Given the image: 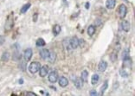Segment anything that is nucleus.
Returning a JSON list of instances; mask_svg holds the SVG:
<instances>
[{
  "label": "nucleus",
  "mask_w": 135,
  "mask_h": 96,
  "mask_svg": "<svg viewBox=\"0 0 135 96\" xmlns=\"http://www.w3.org/2000/svg\"><path fill=\"white\" fill-rule=\"evenodd\" d=\"M94 24H95L94 26H100V25L101 24V20H100V19H96Z\"/></svg>",
  "instance_id": "a878e982"
},
{
  "label": "nucleus",
  "mask_w": 135,
  "mask_h": 96,
  "mask_svg": "<svg viewBox=\"0 0 135 96\" xmlns=\"http://www.w3.org/2000/svg\"><path fill=\"white\" fill-rule=\"evenodd\" d=\"M120 74H121V75L123 76V77H127V76H128V74H127V72L126 71V70H125L124 68H121V69L120 70Z\"/></svg>",
  "instance_id": "b1692460"
},
{
  "label": "nucleus",
  "mask_w": 135,
  "mask_h": 96,
  "mask_svg": "<svg viewBox=\"0 0 135 96\" xmlns=\"http://www.w3.org/2000/svg\"><path fill=\"white\" fill-rule=\"evenodd\" d=\"M32 55H33V51L31 49H26L23 54V58L26 61H30V59L32 58Z\"/></svg>",
  "instance_id": "423d86ee"
},
{
  "label": "nucleus",
  "mask_w": 135,
  "mask_h": 96,
  "mask_svg": "<svg viewBox=\"0 0 135 96\" xmlns=\"http://www.w3.org/2000/svg\"><path fill=\"white\" fill-rule=\"evenodd\" d=\"M24 95H27V96H36V94L35 93H33V92H27V93H25Z\"/></svg>",
  "instance_id": "bb28decb"
},
{
  "label": "nucleus",
  "mask_w": 135,
  "mask_h": 96,
  "mask_svg": "<svg viewBox=\"0 0 135 96\" xmlns=\"http://www.w3.org/2000/svg\"><path fill=\"white\" fill-rule=\"evenodd\" d=\"M21 58V54L19 53L18 51H17V52H15L14 53V55H13V60H19Z\"/></svg>",
  "instance_id": "5701e85b"
},
{
  "label": "nucleus",
  "mask_w": 135,
  "mask_h": 96,
  "mask_svg": "<svg viewBox=\"0 0 135 96\" xmlns=\"http://www.w3.org/2000/svg\"><path fill=\"white\" fill-rule=\"evenodd\" d=\"M121 28L124 31L126 32H128L130 30V28H131V24H130V22L127 20H124L121 22Z\"/></svg>",
  "instance_id": "6e6552de"
},
{
  "label": "nucleus",
  "mask_w": 135,
  "mask_h": 96,
  "mask_svg": "<svg viewBox=\"0 0 135 96\" xmlns=\"http://www.w3.org/2000/svg\"><path fill=\"white\" fill-rule=\"evenodd\" d=\"M49 81H50V82H51V83H55V82L57 81V80H58V73L56 71V70H54V71H51L49 74V77H48Z\"/></svg>",
  "instance_id": "7ed1b4c3"
},
{
  "label": "nucleus",
  "mask_w": 135,
  "mask_h": 96,
  "mask_svg": "<svg viewBox=\"0 0 135 96\" xmlns=\"http://www.w3.org/2000/svg\"><path fill=\"white\" fill-rule=\"evenodd\" d=\"M37 18H38V14L37 13H34V15H33V21L34 22H36V21H37Z\"/></svg>",
  "instance_id": "cd10ccee"
},
{
  "label": "nucleus",
  "mask_w": 135,
  "mask_h": 96,
  "mask_svg": "<svg viewBox=\"0 0 135 96\" xmlns=\"http://www.w3.org/2000/svg\"><path fill=\"white\" fill-rule=\"evenodd\" d=\"M87 78H88V72H87V70L82 71V73H81V79L82 80V81L87 82Z\"/></svg>",
  "instance_id": "dca6fc26"
},
{
  "label": "nucleus",
  "mask_w": 135,
  "mask_h": 96,
  "mask_svg": "<svg viewBox=\"0 0 135 96\" xmlns=\"http://www.w3.org/2000/svg\"><path fill=\"white\" fill-rule=\"evenodd\" d=\"M4 43V37H0V45L3 44Z\"/></svg>",
  "instance_id": "c756f323"
},
{
  "label": "nucleus",
  "mask_w": 135,
  "mask_h": 96,
  "mask_svg": "<svg viewBox=\"0 0 135 96\" xmlns=\"http://www.w3.org/2000/svg\"><path fill=\"white\" fill-rule=\"evenodd\" d=\"M128 57V49H126L124 52H123V54H122V59L124 60V59H126V58H127Z\"/></svg>",
  "instance_id": "393cba45"
},
{
  "label": "nucleus",
  "mask_w": 135,
  "mask_h": 96,
  "mask_svg": "<svg viewBox=\"0 0 135 96\" xmlns=\"http://www.w3.org/2000/svg\"><path fill=\"white\" fill-rule=\"evenodd\" d=\"M49 61H50V62H55V61H56V55L55 52H51V53H50V55H49Z\"/></svg>",
  "instance_id": "6ab92c4d"
},
{
  "label": "nucleus",
  "mask_w": 135,
  "mask_h": 96,
  "mask_svg": "<svg viewBox=\"0 0 135 96\" xmlns=\"http://www.w3.org/2000/svg\"><path fill=\"white\" fill-rule=\"evenodd\" d=\"M68 85H69V80L64 76L60 77V79H59V86L62 87V88H65Z\"/></svg>",
  "instance_id": "1a4fd4ad"
},
{
  "label": "nucleus",
  "mask_w": 135,
  "mask_h": 96,
  "mask_svg": "<svg viewBox=\"0 0 135 96\" xmlns=\"http://www.w3.org/2000/svg\"><path fill=\"white\" fill-rule=\"evenodd\" d=\"M115 4H116V0H107L106 7L109 10H112L114 8Z\"/></svg>",
  "instance_id": "f8f14e48"
},
{
  "label": "nucleus",
  "mask_w": 135,
  "mask_h": 96,
  "mask_svg": "<svg viewBox=\"0 0 135 96\" xmlns=\"http://www.w3.org/2000/svg\"><path fill=\"white\" fill-rule=\"evenodd\" d=\"M95 31H96V29H95V26H94V25H90V26L87 28V34H88L90 37L94 35Z\"/></svg>",
  "instance_id": "2eb2a0df"
},
{
  "label": "nucleus",
  "mask_w": 135,
  "mask_h": 96,
  "mask_svg": "<svg viewBox=\"0 0 135 96\" xmlns=\"http://www.w3.org/2000/svg\"><path fill=\"white\" fill-rule=\"evenodd\" d=\"M23 81L22 80V79H20V80H19V83H20V84H22V83H23Z\"/></svg>",
  "instance_id": "2f4dec72"
},
{
  "label": "nucleus",
  "mask_w": 135,
  "mask_h": 96,
  "mask_svg": "<svg viewBox=\"0 0 135 96\" xmlns=\"http://www.w3.org/2000/svg\"><path fill=\"white\" fill-rule=\"evenodd\" d=\"M13 24H14V21H13V16L12 15L8 16V18L6 20V22H5V30H10L12 29Z\"/></svg>",
  "instance_id": "20e7f679"
},
{
  "label": "nucleus",
  "mask_w": 135,
  "mask_h": 96,
  "mask_svg": "<svg viewBox=\"0 0 135 96\" xmlns=\"http://www.w3.org/2000/svg\"><path fill=\"white\" fill-rule=\"evenodd\" d=\"M107 67V62L105 61H101L98 65V70L100 72H104Z\"/></svg>",
  "instance_id": "9b49d317"
},
{
  "label": "nucleus",
  "mask_w": 135,
  "mask_h": 96,
  "mask_svg": "<svg viewBox=\"0 0 135 96\" xmlns=\"http://www.w3.org/2000/svg\"><path fill=\"white\" fill-rule=\"evenodd\" d=\"M10 53L9 52H4L2 55V57H1V60H2L3 61H4V62H6V61H9V59H10Z\"/></svg>",
  "instance_id": "f3484780"
},
{
  "label": "nucleus",
  "mask_w": 135,
  "mask_h": 96,
  "mask_svg": "<svg viewBox=\"0 0 135 96\" xmlns=\"http://www.w3.org/2000/svg\"><path fill=\"white\" fill-rule=\"evenodd\" d=\"M40 67H41V65H40L39 62L33 61V62H31L29 65V71L31 74H36L37 71H39Z\"/></svg>",
  "instance_id": "f257e3e1"
},
{
  "label": "nucleus",
  "mask_w": 135,
  "mask_h": 96,
  "mask_svg": "<svg viewBox=\"0 0 135 96\" xmlns=\"http://www.w3.org/2000/svg\"><path fill=\"white\" fill-rule=\"evenodd\" d=\"M36 44L37 47H43L44 45H45V41H44L43 38H38L37 40H36Z\"/></svg>",
  "instance_id": "412c9836"
},
{
  "label": "nucleus",
  "mask_w": 135,
  "mask_h": 96,
  "mask_svg": "<svg viewBox=\"0 0 135 96\" xmlns=\"http://www.w3.org/2000/svg\"><path fill=\"white\" fill-rule=\"evenodd\" d=\"M50 52L47 49H43L42 50H40V56H41L42 59L46 60L49 58V55H50Z\"/></svg>",
  "instance_id": "9d476101"
},
{
  "label": "nucleus",
  "mask_w": 135,
  "mask_h": 96,
  "mask_svg": "<svg viewBox=\"0 0 135 96\" xmlns=\"http://www.w3.org/2000/svg\"><path fill=\"white\" fill-rule=\"evenodd\" d=\"M69 46H70V49H77L78 46H80L79 39L77 38L76 37H73L72 38H69Z\"/></svg>",
  "instance_id": "f03ea898"
},
{
  "label": "nucleus",
  "mask_w": 135,
  "mask_h": 96,
  "mask_svg": "<svg viewBox=\"0 0 135 96\" xmlns=\"http://www.w3.org/2000/svg\"><path fill=\"white\" fill-rule=\"evenodd\" d=\"M61 30H62V29H61V26H60V25H58V24L54 25L53 29H52V31H53V34H54V36H57L58 34H60Z\"/></svg>",
  "instance_id": "4468645a"
},
{
  "label": "nucleus",
  "mask_w": 135,
  "mask_h": 96,
  "mask_svg": "<svg viewBox=\"0 0 135 96\" xmlns=\"http://www.w3.org/2000/svg\"><path fill=\"white\" fill-rule=\"evenodd\" d=\"M48 72H49V67L47 65H44V66H43V67H40L39 75L41 76V77H44V76L47 75Z\"/></svg>",
  "instance_id": "0eeeda50"
},
{
  "label": "nucleus",
  "mask_w": 135,
  "mask_h": 96,
  "mask_svg": "<svg viewBox=\"0 0 135 96\" xmlns=\"http://www.w3.org/2000/svg\"><path fill=\"white\" fill-rule=\"evenodd\" d=\"M89 94H90L91 96H93V95H97V93H96L95 90H92V91H90Z\"/></svg>",
  "instance_id": "c85d7f7f"
},
{
  "label": "nucleus",
  "mask_w": 135,
  "mask_h": 96,
  "mask_svg": "<svg viewBox=\"0 0 135 96\" xmlns=\"http://www.w3.org/2000/svg\"><path fill=\"white\" fill-rule=\"evenodd\" d=\"M29 7H30V4H24L22 8H21V10H20V12H21V14H24L26 11H27L29 9Z\"/></svg>",
  "instance_id": "aec40b11"
},
{
  "label": "nucleus",
  "mask_w": 135,
  "mask_h": 96,
  "mask_svg": "<svg viewBox=\"0 0 135 96\" xmlns=\"http://www.w3.org/2000/svg\"><path fill=\"white\" fill-rule=\"evenodd\" d=\"M127 12V8L125 4H121L120 7H119V15L121 16V18H124Z\"/></svg>",
  "instance_id": "39448f33"
},
{
  "label": "nucleus",
  "mask_w": 135,
  "mask_h": 96,
  "mask_svg": "<svg viewBox=\"0 0 135 96\" xmlns=\"http://www.w3.org/2000/svg\"><path fill=\"white\" fill-rule=\"evenodd\" d=\"M99 79H100V77H99V75H98L97 74H93V75L92 76V79H91L92 85H96V84L98 83V81H99Z\"/></svg>",
  "instance_id": "a211bd4d"
},
{
  "label": "nucleus",
  "mask_w": 135,
  "mask_h": 96,
  "mask_svg": "<svg viewBox=\"0 0 135 96\" xmlns=\"http://www.w3.org/2000/svg\"><path fill=\"white\" fill-rule=\"evenodd\" d=\"M108 88V82L107 81H105L103 83V85H102L101 88H100V92H101V94H103L104 93H105V91L107 90V88Z\"/></svg>",
  "instance_id": "4be33fe9"
},
{
  "label": "nucleus",
  "mask_w": 135,
  "mask_h": 96,
  "mask_svg": "<svg viewBox=\"0 0 135 96\" xmlns=\"http://www.w3.org/2000/svg\"><path fill=\"white\" fill-rule=\"evenodd\" d=\"M85 6H86V8H87V9H88V8H89V3H87V4H86V5H85Z\"/></svg>",
  "instance_id": "7c9ffc66"
},
{
  "label": "nucleus",
  "mask_w": 135,
  "mask_h": 96,
  "mask_svg": "<svg viewBox=\"0 0 135 96\" xmlns=\"http://www.w3.org/2000/svg\"><path fill=\"white\" fill-rule=\"evenodd\" d=\"M74 84L76 88H81L83 86V81L81 78H75L74 80Z\"/></svg>",
  "instance_id": "ddd939ff"
}]
</instances>
